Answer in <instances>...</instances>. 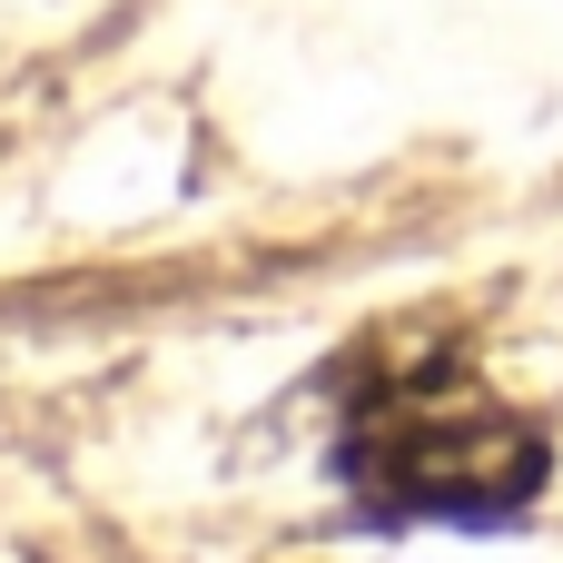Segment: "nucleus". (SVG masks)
Masks as SVG:
<instances>
[{
	"mask_svg": "<svg viewBox=\"0 0 563 563\" xmlns=\"http://www.w3.org/2000/svg\"><path fill=\"white\" fill-rule=\"evenodd\" d=\"M544 426H525L475 366H366L336 426V475L396 525H505L544 495Z\"/></svg>",
	"mask_w": 563,
	"mask_h": 563,
	"instance_id": "f257e3e1",
	"label": "nucleus"
}]
</instances>
